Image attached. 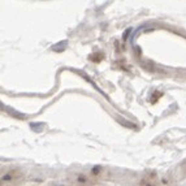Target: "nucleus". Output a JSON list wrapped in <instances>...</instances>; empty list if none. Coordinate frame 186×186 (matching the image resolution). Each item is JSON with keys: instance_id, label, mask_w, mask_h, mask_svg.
I'll return each instance as SVG.
<instances>
[{"instance_id": "f257e3e1", "label": "nucleus", "mask_w": 186, "mask_h": 186, "mask_svg": "<svg viewBox=\"0 0 186 186\" xmlns=\"http://www.w3.org/2000/svg\"><path fill=\"white\" fill-rule=\"evenodd\" d=\"M94 177H96L94 173H90V175H86V173H77L72 178L70 186H93L96 184V180H95Z\"/></svg>"}, {"instance_id": "f03ea898", "label": "nucleus", "mask_w": 186, "mask_h": 186, "mask_svg": "<svg viewBox=\"0 0 186 186\" xmlns=\"http://www.w3.org/2000/svg\"><path fill=\"white\" fill-rule=\"evenodd\" d=\"M21 177H22V173H21L20 171L12 169V171H8V172H5L3 175L2 182L3 184H8V185H15L21 180Z\"/></svg>"}, {"instance_id": "7ed1b4c3", "label": "nucleus", "mask_w": 186, "mask_h": 186, "mask_svg": "<svg viewBox=\"0 0 186 186\" xmlns=\"http://www.w3.org/2000/svg\"><path fill=\"white\" fill-rule=\"evenodd\" d=\"M139 186H156V182H155V176L150 177V178L143 180V181H142V182L139 184Z\"/></svg>"}]
</instances>
